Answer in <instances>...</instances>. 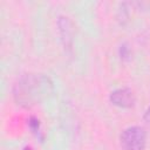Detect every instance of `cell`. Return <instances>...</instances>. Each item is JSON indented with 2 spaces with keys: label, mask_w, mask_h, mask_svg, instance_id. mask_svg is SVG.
<instances>
[{
  "label": "cell",
  "mask_w": 150,
  "mask_h": 150,
  "mask_svg": "<svg viewBox=\"0 0 150 150\" xmlns=\"http://www.w3.org/2000/svg\"><path fill=\"white\" fill-rule=\"evenodd\" d=\"M54 86L50 77L41 73H27L21 75L13 86V97L18 105L32 108L53 93Z\"/></svg>",
  "instance_id": "obj_1"
},
{
  "label": "cell",
  "mask_w": 150,
  "mask_h": 150,
  "mask_svg": "<svg viewBox=\"0 0 150 150\" xmlns=\"http://www.w3.org/2000/svg\"><path fill=\"white\" fill-rule=\"evenodd\" d=\"M122 150H144L146 145V131L141 125L125 128L120 135Z\"/></svg>",
  "instance_id": "obj_2"
},
{
  "label": "cell",
  "mask_w": 150,
  "mask_h": 150,
  "mask_svg": "<svg viewBox=\"0 0 150 150\" xmlns=\"http://www.w3.org/2000/svg\"><path fill=\"white\" fill-rule=\"evenodd\" d=\"M109 101L112 105L128 109L134 107L136 96L130 88H117L109 94Z\"/></svg>",
  "instance_id": "obj_3"
},
{
  "label": "cell",
  "mask_w": 150,
  "mask_h": 150,
  "mask_svg": "<svg viewBox=\"0 0 150 150\" xmlns=\"http://www.w3.org/2000/svg\"><path fill=\"white\" fill-rule=\"evenodd\" d=\"M57 27L59 33L61 38V42L63 45V48L67 52H70L74 43V23L70 20V18L66 15L59 16L57 20Z\"/></svg>",
  "instance_id": "obj_4"
},
{
  "label": "cell",
  "mask_w": 150,
  "mask_h": 150,
  "mask_svg": "<svg viewBox=\"0 0 150 150\" xmlns=\"http://www.w3.org/2000/svg\"><path fill=\"white\" fill-rule=\"evenodd\" d=\"M28 125H29L30 130H32L36 136L40 135L41 129H40V121H39V118H36V117H34V116L29 117V120H28Z\"/></svg>",
  "instance_id": "obj_5"
},
{
  "label": "cell",
  "mask_w": 150,
  "mask_h": 150,
  "mask_svg": "<svg viewBox=\"0 0 150 150\" xmlns=\"http://www.w3.org/2000/svg\"><path fill=\"white\" fill-rule=\"evenodd\" d=\"M120 56L122 60H129L131 56V49L127 43H122L120 47Z\"/></svg>",
  "instance_id": "obj_6"
},
{
  "label": "cell",
  "mask_w": 150,
  "mask_h": 150,
  "mask_svg": "<svg viewBox=\"0 0 150 150\" xmlns=\"http://www.w3.org/2000/svg\"><path fill=\"white\" fill-rule=\"evenodd\" d=\"M143 121H144V123L146 124V127H148V128H150V104H149V107L146 108V110L144 111Z\"/></svg>",
  "instance_id": "obj_7"
},
{
  "label": "cell",
  "mask_w": 150,
  "mask_h": 150,
  "mask_svg": "<svg viewBox=\"0 0 150 150\" xmlns=\"http://www.w3.org/2000/svg\"><path fill=\"white\" fill-rule=\"evenodd\" d=\"M23 150H33V149H32L30 146H25V148H23Z\"/></svg>",
  "instance_id": "obj_8"
}]
</instances>
